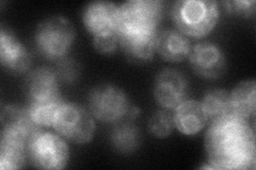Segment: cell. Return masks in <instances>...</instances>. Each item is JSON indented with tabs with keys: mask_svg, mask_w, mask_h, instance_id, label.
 <instances>
[{
	"mask_svg": "<svg viewBox=\"0 0 256 170\" xmlns=\"http://www.w3.org/2000/svg\"><path fill=\"white\" fill-rule=\"evenodd\" d=\"M173 118L175 128L185 135H196L201 132L208 121L202 103L189 99L175 109Z\"/></svg>",
	"mask_w": 256,
	"mask_h": 170,
	"instance_id": "15",
	"label": "cell"
},
{
	"mask_svg": "<svg viewBox=\"0 0 256 170\" xmlns=\"http://www.w3.org/2000/svg\"><path fill=\"white\" fill-rule=\"evenodd\" d=\"M2 139L20 143L28 148L30 141L42 131L32 119L28 109L18 105H6L2 111Z\"/></svg>",
	"mask_w": 256,
	"mask_h": 170,
	"instance_id": "8",
	"label": "cell"
},
{
	"mask_svg": "<svg viewBox=\"0 0 256 170\" xmlns=\"http://www.w3.org/2000/svg\"><path fill=\"white\" fill-rule=\"evenodd\" d=\"M230 97L233 114L246 119L254 116L256 110V83L254 80L239 83L232 91Z\"/></svg>",
	"mask_w": 256,
	"mask_h": 170,
	"instance_id": "17",
	"label": "cell"
},
{
	"mask_svg": "<svg viewBox=\"0 0 256 170\" xmlns=\"http://www.w3.org/2000/svg\"><path fill=\"white\" fill-rule=\"evenodd\" d=\"M201 103L210 124L233 114L230 93L224 90L216 88V90L208 91L204 95Z\"/></svg>",
	"mask_w": 256,
	"mask_h": 170,
	"instance_id": "19",
	"label": "cell"
},
{
	"mask_svg": "<svg viewBox=\"0 0 256 170\" xmlns=\"http://www.w3.org/2000/svg\"><path fill=\"white\" fill-rule=\"evenodd\" d=\"M64 103L60 96L46 100H32L28 110L32 119L40 127H52L56 116Z\"/></svg>",
	"mask_w": 256,
	"mask_h": 170,
	"instance_id": "20",
	"label": "cell"
},
{
	"mask_svg": "<svg viewBox=\"0 0 256 170\" xmlns=\"http://www.w3.org/2000/svg\"><path fill=\"white\" fill-rule=\"evenodd\" d=\"M205 147L212 169L255 168V134L246 118L232 114L212 123Z\"/></svg>",
	"mask_w": 256,
	"mask_h": 170,
	"instance_id": "1",
	"label": "cell"
},
{
	"mask_svg": "<svg viewBox=\"0 0 256 170\" xmlns=\"http://www.w3.org/2000/svg\"><path fill=\"white\" fill-rule=\"evenodd\" d=\"M228 13L244 16V17H250L255 13V1L254 0H230L223 3Z\"/></svg>",
	"mask_w": 256,
	"mask_h": 170,
	"instance_id": "25",
	"label": "cell"
},
{
	"mask_svg": "<svg viewBox=\"0 0 256 170\" xmlns=\"http://www.w3.org/2000/svg\"><path fill=\"white\" fill-rule=\"evenodd\" d=\"M190 65L200 77L216 80L226 69V58L221 48L214 43H198L191 48Z\"/></svg>",
	"mask_w": 256,
	"mask_h": 170,
	"instance_id": "10",
	"label": "cell"
},
{
	"mask_svg": "<svg viewBox=\"0 0 256 170\" xmlns=\"http://www.w3.org/2000/svg\"><path fill=\"white\" fill-rule=\"evenodd\" d=\"M59 79L54 70L40 67L32 70L26 79V91L32 100H46L60 96Z\"/></svg>",
	"mask_w": 256,
	"mask_h": 170,
	"instance_id": "16",
	"label": "cell"
},
{
	"mask_svg": "<svg viewBox=\"0 0 256 170\" xmlns=\"http://www.w3.org/2000/svg\"><path fill=\"white\" fill-rule=\"evenodd\" d=\"M164 3L158 0H130L120 6L118 32L157 31Z\"/></svg>",
	"mask_w": 256,
	"mask_h": 170,
	"instance_id": "7",
	"label": "cell"
},
{
	"mask_svg": "<svg viewBox=\"0 0 256 170\" xmlns=\"http://www.w3.org/2000/svg\"><path fill=\"white\" fill-rule=\"evenodd\" d=\"M132 107L125 92L111 84L96 86L89 95L90 113L106 124H116L127 119Z\"/></svg>",
	"mask_w": 256,
	"mask_h": 170,
	"instance_id": "4",
	"label": "cell"
},
{
	"mask_svg": "<svg viewBox=\"0 0 256 170\" xmlns=\"http://www.w3.org/2000/svg\"><path fill=\"white\" fill-rule=\"evenodd\" d=\"M27 147L20 143L2 140L0 143V168L2 170L20 169L25 165Z\"/></svg>",
	"mask_w": 256,
	"mask_h": 170,
	"instance_id": "21",
	"label": "cell"
},
{
	"mask_svg": "<svg viewBox=\"0 0 256 170\" xmlns=\"http://www.w3.org/2000/svg\"><path fill=\"white\" fill-rule=\"evenodd\" d=\"M75 40V29L63 16H52L36 28V43L38 51L48 60L66 58Z\"/></svg>",
	"mask_w": 256,
	"mask_h": 170,
	"instance_id": "3",
	"label": "cell"
},
{
	"mask_svg": "<svg viewBox=\"0 0 256 170\" xmlns=\"http://www.w3.org/2000/svg\"><path fill=\"white\" fill-rule=\"evenodd\" d=\"M52 127L63 139L80 145L91 142L95 134L93 115L75 103L62 105Z\"/></svg>",
	"mask_w": 256,
	"mask_h": 170,
	"instance_id": "6",
	"label": "cell"
},
{
	"mask_svg": "<svg viewBox=\"0 0 256 170\" xmlns=\"http://www.w3.org/2000/svg\"><path fill=\"white\" fill-rule=\"evenodd\" d=\"M172 18L178 30L186 36L204 37L219 20L218 2L212 0H180L173 4Z\"/></svg>",
	"mask_w": 256,
	"mask_h": 170,
	"instance_id": "2",
	"label": "cell"
},
{
	"mask_svg": "<svg viewBox=\"0 0 256 170\" xmlns=\"http://www.w3.org/2000/svg\"><path fill=\"white\" fill-rule=\"evenodd\" d=\"M157 31L118 32V42L128 59L148 62L156 52Z\"/></svg>",
	"mask_w": 256,
	"mask_h": 170,
	"instance_id": "12",
	"label": "cell"
},
{
	"mask_svg": "<svg viewBox=\"0 0 256 170\" xmlns=\"http://www.w3.org/2000/svg\"><path fill=\"white\" fill-rule=\"evenodd\" d=\"M82 19L86 28L93 36L118 32L120 6L109 1L92 2L84 7Z\"/></svg>",
	"mask_w": 256,
	"mask_h": 170,
	"instance_id": "11",
	"label": "cell"
},
{
	"mask_svg": "<svg viewBox=\"0 0 256 170\" xmlns=\"http://www.w3.org/2000/svg\"><path fill=\"white\" fill-rule=\"evenodd\" d=\"M189 85L180 71L166 68L159 72L155 81L154 97L164 110H175L188 99Z\"/></svg>",
	"mask_w": 256,
	"mask_h": 170,
	"instance_id": "9",
	"label": "cell"
},
{
	"mask_svg": "<svg viewBox=\"0 0 256 170\" xmlns=\"http://www.w3.org/2000/svg\"><path fill=\"white\" fill-rule=\"evenodd\" d=\"M0 58L2 66L15 74L27 71L31 65L27 48L4 27L0 31Z\"/></svg>",
	"mask_w": 256,
	"mask_h": 170,
	"instance_id": "13",
	"label": "cell"
},
{
	"mask_svg": "<svg viewBox=\"0 0 256 170\" xmlns=\"http://www.w3.org/2000/svg\"><path fill=\"white\" fill-rule=\"evenodd\" d=\"M27 156L31 164L38 169L59 170L66 166L70 151L62 136L41 131L30 141Z\"/></svg>",
	"mask_w": 256,
	"mask_h": 170,
	"instance_id": "5",
	"label": "cell"
},
{
	"mask_svg": "<svg viewBox=\"0 0 256 170\" xmlns=\"http://www.w3.org/2000/svg\"><path fill=\"white\" fill-rule=\"evenodd\" d=\"M111 144L114 149L123 155H130L139 148L141 134L138 127L130 120L124 119L116 123L110 134Z\"/></svg>",
	"mask_w": 256,
	"mask_h": 170,
	"instance_id": "18",
	"label": "cell"
},
{
	"mask_svg": "<svg viewBox=\"0 0 256 170\" xmlns=\"http://www.w3.org/2000/svg\"><path fill=\"white\" fill-rule=\"evenodd\" d=\"M175 128L174 118L168 110L155 112L148 120V130L158 139L169 137Z\"/></svg>",
	"mask_w": 256,
	"mask_h": 170,
	"instance_id": "22",
	"label": "cell"
},
{
	"mask_svg": "<svg viewBox=\"0 0 256 170\" xmlns=\"http://www.w3.org/2000/svg\"><path fill=\"white\" fill-rule=\"evenodd\" d=\"M94 47L100 53L102 54H112L118 49L120 45L118 42V32H112V33L95 35L94 39Z\"/></svg>",
	"mask_w": 256,
	"mask_h": 170,
	"instance_id": "24",
	"label": "cell"
},
{
	"mask_svg": "<svg viewBox=\"0 0 256 170\" xmlns=\"http://www.w3.org/2000/svg\"><path fill=\"white\" fill-rule=\"evenodd\" d=\"M188 36L175 29H164L157 33L156 51L166 61L178 63L187 59L191 51Z\"/></svg>",
	"mask_w": 256,
	"mask_h": 170,
	"instance_id": "14",
	"label": "cell"
},
{
	"mask_svg": "<svg viewBox=\"0 0 256 170\" xmlns=\"http://www.w3.org/2000/svg\"><path fill=\"white\" fill-rule=\"evenodd\" d=\"M54 72L59 81L66 83H73L79 76V66L75 60L66 56L58 61Z\"/></svg>",
	"mask_w": 256,
	"mask_h": 170,
	"instance_id": "23",
	"label": "cell"
}]
</instances>
